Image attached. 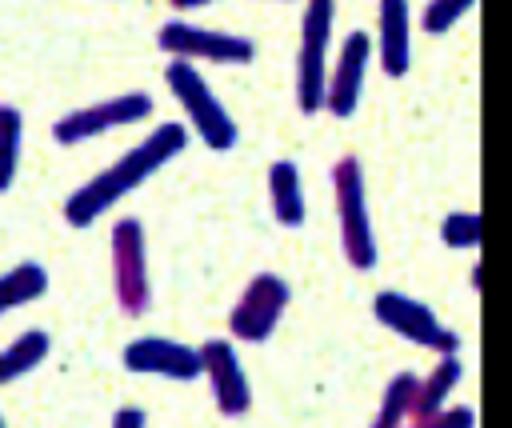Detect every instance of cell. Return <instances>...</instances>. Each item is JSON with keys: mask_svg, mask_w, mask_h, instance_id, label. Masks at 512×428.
<instances>
[{"mask_svg": "<svg viewBox=\"0 0 512 428\" xmlns=\"http://www.w3.org/2000/svg\"><path fill=\"white\" fill-rule=\"evenodd\" d=\"M184 128L180 124H160L144 144L128 148L116 164H108L104 172H96L88 184H80L68 200H64V220L72 228H88L96 216H104L120 196H128L132 188H140L160 164H168L180 148H184Z\"/></svg>", "mask_w": 512, "mask_h": 428, "instance_id": "6da1fadb", "label": "cell"}, {"mask_svg": "<svg viewBox=\"0 0 512 428\" xmlns=\"http://www.w3.org/2000/svg\"><path fill=\"white\" fill-rule=\"evenodd\" d=\"M164 76H168V84H172L176 100L184 104L188 120H192V124H196V132L204 136V144H208V148H232L236 128H232V120H228L224 104L204 88L200 72H196L188 60H172Z\"/></svg>", "mask_w": 512, "mask_h": 428, "instance_id": "7a4b0ae2", "label": "cell"}, {"mask_svg": "<svg viewBox=\"0 0 512 428\" xmlns=\"http://www.w3.org/2000/svg\"><path fill=\"white\" fill-rule=\"evenodd\" d=\"M112 284L124 316H140L148 308V260H144V228L124 216L112 228Z\"/></svg>", "mask_w": 512, "mask_h": 428, "instance_id": "3957f363", "label": "cell"}, {"mask_svg": "<svg viewBox=\"0 0 512 428\" xmlns=\"http://www.w3.org/2000/svg\"><path fill=\"white\" fill-rule=\"evenodd\" d=\"M148 112H152V100L140 96V92H128V96H112V100H100V104H88V108H76V112L60 116L52 124V136H56V144H80V140L100 136L108 128L136 124Z\"/></svg>", "mask_w": 512, "mask_h": 428, "instance_id": "277c9868", "label": "cell"}, {"mask_svg": "<svg viewBox=\"0 0 512 428\" xmlns=\"http://www.w3.org/2000/svg\"><path fill=\"white\" fill-rule=\"evenodd\" d=\"M160 48L176 60H192V56H204V60H224V64H244L252 60V44L240 40V36H220V32H204L196 24H184V20H172L160 28Z\"/></svg>", "mask_w": 512, "mask_h": 428, "instance_id": "5b68a950", "label": "cell"}, {"mask_svg": "<svg viewBox=\"0 0 512 428\" xmlns=\"http://www.w3.org/2000/svg\"><path fill=\"white\" fill-rule=\"evenodd\" d=\"M124 368L140 376H168V380H192L204 368V356L168 340V336H140L124 348Z\"/></svg>", "mask_w": 512, "mask_h": 428, "instance_id": "8992f818", "label": "cell"}, {"mask_svg": "<svg viewBox=\"0 0 512 428\" xmlns=\"http://www.w3.org/2000/svg\"><path fill=\"white\" fill-rule=\"evenodd\" d=\"M336 184H340V212H344V252L352 264L368 268L376 260L372 252V236L364 224V192H360V168L356 160H344L336 168Z\"/></svg>", "mask_w": 512, "mask_h": 428, "instance_id": "52a82bcc", "label": "cell"}, {"mask_svg": "<svg viewBox=\"0 0 512 428\" xmlns=\"http://www.w3.org/2000/svg\"><path fill=\"white\" fill-rule=\"evenodd\" d=\"M328 16H332V0L308 4L304 52H300V104H304V112L320 108V68H324V44H328Z\"/></svg>", "mask_w": 512, "mask_h": 428, "instance_id": "ba28073f", "label": "cell"}, {"mask_svg": "<svg viewBox=\"0 0 512 428\" xmlns=\"http://www.w3.org/2000/svg\"><path fill=\"white\" fill-rule=\"evenodd\" d=\"M376 312H380V320H388L396 332H404V336H412V340H420V344L456 348V336L444 332V328L432 320V312H428L424 304H412V300H404V296H380V300H376Z\"/></svg>", "mask_w": 512, "mask_h": 428, "instance_id": "9c48e42d", "label": "cell"}, {"mask_svg": "<svg viewBox=\"0 0 512 428\" xmlns=\"http://www.w3.org/2000/svg\"><path fill=\"white\" fill-rule=\"evenodd\" d=\"M200 356H204V368H208V376H212L220 412H228V416L244 412V404H248V384L240 380V368H236L232 348H228L224 340H208V348H204Z\"/></svg>", "mask_w": 512, "mask_h": 428, "instance_id": "30bf717a", "label": "cell"}, {"mask_svg": "<svg viewBox=\"0 0 512 428\" xmlns=\"http://www.w3.org/2000/svg\"><path fill=\"white\" fill-rule=\"evenodd\" d=\"M284 300H288V288H284L276 276H256V284L248 288V296H244V300L236 304V312H232L236 336L248 332L252 316H260V336H268V328L276 324V312L284 308Z\"/></svg>", "mask_w": 512, "mask_h": 428, "instance_id": "8fae6325", "label": "cell"}, {"mask_svg": "<svg viewBox=\"0 0 512 428\" xmlns=\"http://www.w3.org/2000/svg\"><path fill=\"white\" fill-rule=\"evenodd\" d=\"M48 348H52V340L40 328H28L8 348H0V388L20 380V376H28V372H36L48 360Z\"/></svg>", "mask_w": 512, "mask_h": 428, "instance_id": "7c38bea8", "label": "cell"}, {"mask_svg": "<svg viewBox=\"0 0 512 428\" xmlns=\"http://www.w3.org/2000/svg\"><path fill=\"white\" fill-rule=\"evenodd\" d=\"M44 292H48V272L40 264H32V260L0 272V316L12 312V308H20V304L40 300Z\"/></svg>", "mask_w": 512, "mask_h": 428, "instance_id": "4fadbf2b", "label": "cell"}, {"mask_svg": "<svg viewBox=\"0 0 512 428\" xmlns=\"http://www.w3.org/2000/svg\"><path fill=\"white\" fill-rule=\"evenodd\" d=\"M364 56H368V36H348L344 56H340V76H336V92H332V112L348 116L360 92V76H364Z\"/></svg>", "mask_w": 512, "mask_h": 428, "instance_id": "5bb4252c", "label": "cell"}, {"mask_svg": "<svg viewBox=\"0 0 512 428\" xmlns=\"http://www.w3.org/2000/svg\"><path fill=\"white\" fill-rule=\"evenodd\" d=\"M20 144H24V116H20V108L0 104V192H8L16 180Z\"/></svg>", "mask_w": 512, "mask_h": 428, "instance_id": "9a60e30c", "label": "cell"}, {"mask_svg": "<svg viewBox=\"0 0 512 428\" xmlns=\"http://www.w3.org/2000/svg\"><path fill=\"white\" fill-rule=\"evenodd\" d=\"M380 32H384V64L388 72H404V0H380Z\"/></svg>", "mask_w": 512, "mask_h": 428, "instance_id": "2e32d148", "label": "cell"}, {"mask_svg": "<svg viewBox=\"0 0 512 428\" xmlns=\"http://www.w3.org/2000/svg\"><path fill=\"white\" fill-rule=\"evenodd\" d=\"M272 184H276V212L284 224H300V192H296V164H276L272 168Z\"/></svg>", "mask_w": 512, "mask_h": 428, "instance_id": "e0dca14e", "label": "cell"}, {"mask_svg": "<svg viewBox=\"0 0 512 428\" xmlns=\"http://www.w3.org/2000/svg\"><path fill=\"white\" fill-rule=\"evenodd\" d=\"M480 236V224H476V216H468V212H460V216H448V224H444V240L448 244H472Z\"/></svg>", "mask_w": 512, "mask_h": 428, "instance_id": "ac0fdd59", "label": "cell"}, {"mask_svg": "<svg viewBox=\"0 0 512 428\" xmlns=\"http://www.w3.org/2000/svg\"><path fill=\"white\" fill-rule=\"evenodd\" d=\"M472 0H436L432 8H428V32H440V28H448L464 8H468Z\"/></svg>", "mask_w": 512, "mask_h": 428, "instance_id": "d6986e66", "label": "cell"}, {"mask_svg": "<svg viewBox=\"0 0 512 428\" xmlns=\"http://www.w3.org/2000/svg\"><path fill=\"white\" fill-rule=\"evenodd\" d=\"M112 428H144V412L140 408H120L112 416Z\"/></svg>", "mask_w": 512, "mask_h": 428, "instance_id": "ffe728a7", "label": "cell"}, {"mask_svg": "<svg viewBox=\"0 0 512 428\" xmlns=\"http://www.w3.org/2000/svg\"><path fill=\"white\" fill-rule=\"evenodd\" d=\"M176 8H200V4H212V0H172Z\"/></svg>", "mask_w": 512, "mask_h": 428, "instance_id": "44dd1931", "label": "cell"}, {"mask_svg": "<svg viewBox=\"0 0 512 428\" xmlns=\"http://www.w3.org/2000/svg\"><path fill=\"white\" fill-rule=\"evenodd\" d=\"M0 428H4V416H0Z\"/></svg>", "mask_w": 512, "mask_h": 428, "instance_id": "7402d4cb", "label": "cell"}]
</instances>
